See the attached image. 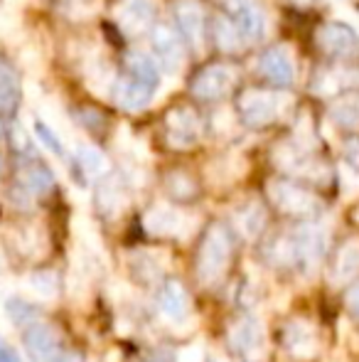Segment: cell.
<instances>
[{
  "label": "cell",
  "mask_w": 359,
  "mask_h": 362,
  "mask_svg": "<svg viewBox=\"0 0 359 362\" xmlns=\"http://www.w3.org/2000/svg\"><path fill=\"white\" fill-rule=\"evenodd\" d=\"M278 168L293 173V175L312 177V180H322L325 177V165L312 158V153L300 144H286L276 151Z\"/></svg>",
  "instance_id": "9"
},
{
  "label": "cell",
  "mask_w": 359,
  "mask_h": 362,
  "mask_svg": "<svg viewBox=\"0 0 359 362\" xmlns=\"http://www.w3.org/2000/svg\"><path fill=\"white\" fill-rule=\"evenodd\" d=\"M20 185H23L28 192H32V195H44V192L52 190L54 175L44 165H37V163H35V165H28L20 170Z\"/></svg>",
  "instance_id": "28"
},
{
  "label": "cell",
  "mask_w": 359,
  "mask_h": 362,
  "mask_svg": "<svg viewBox=\"0 0 359 362\" xmlns=\"http://www.w3.org/2000/svg\"><path fill=\"white\" fill-rule=\"evenodd\" d=\"M234 79L236 74L231 67H226V64H212V67L202 69L197 74V79L192 81V94L205 101H214L234 86Z\"/></svg>",
  "instance_id": "11"
},
{
  "label": "cell",
  "mask_w": 359,
  "mask_h": 362,
  "mask_svg": "<svg viewBox=\"0 0 359 362\" xmlns=\"http://www.w3.org/2000/svg\"><path fill=\"white\" fill-rule=\"evenodd\" d=\"M195 224H197L195 217H190L187 212L178 210V207H173V205H165V202H158V205L148 207L143 215V229L150 237H158V239L190 237Z\"/></svg>",
  "instance_id": "4"
},
{
  "label": "cell",
  "mask_w": 359,
  "mask_h": 362,
  "mask_svg": "<svg viewBox=\"0 0 359 362\" xmlns=\"http://www.w3.org/2000/svg\"><path fill=\"white\" fill-rule=\"evenodd\" d=\"M178 362H205V350H202V345H187L180 353Z\"/></svg>",
  "instance_id": "36"
},
{
  "label": "cell",
  "mask_w": 359,
  "mask_h": 362,
  "mask_svg": "<svg viewBox=\"0 0 359 362\" xmlns=\"http://www.w3.org/2000/svg\"><path fill=\"white\" fill-rule=\"evenodd\" d=\"M200 119L190 109H175L165 119V136L173 148H190L200 141Z\"/></svg>",
  "instance_id": "13"
},
{
  "label": "cell",
  "mask_w": 359,
  "mask_h": 362,
  "mask_svg": "<svg viewBox=\"0 0 359 362\" xmlns=\"http://www.w3.org/2000/svg\"><path fill=\"white\" fill-rule=\"evenodd\" d=\"M261 72H264L273 84L288 86L296 79V62H293V54L288 47H271L269 52H264L261 57Z\"/></svg>",
  "instance_id": "17"
},
{
  "label": "cell",
  "mask_w": 359,
  "mask_h": 362,
  "mask_svg": "<svg viewBox=\"0 0 359 362\" xmlns=\"http://www.w3.org/2000/svg\"><path fill=\"white\" fill-rule=\"evenodd\" d=\"M52 362H84V360H82V355H77V353H64V355H57Z\"/></svg>",
  "instance_id": "39"
},
{
  "label": "cell",
  "mask_w": 359,
  "mask_h": 362,
  "mask_svg": "<svg viewBox=\"0 0 359 362\" xmlns=\"http://www.w3.org/2000/svg\"><path fill=\"white\" fill-rule=\"evenodd\" d=\"M153 47L158 52V59L168 72H178L182 67V45L178 35L170 28H158L153 35Z\"/></svg>",
  "instance_id": "21"
},
{
  "label": "cell",
  "mask_w": 359,
  "mask_h": 362,
  "mask_svg": "<svg viewBox=\"0 0 359 362\" xmlns=\"http://www.w3.org/2000/svg\"><path fill=\"white\" fill-rule=\"evenodd\" d=\"M317 45L332 57H355L359 52L357 33L342 23H330L317 30Z\"/></svg>",
  "instance_id": "12"
},
{
  "label": "cell",
  "mask_w": 359,
  "mask_h": 362,
  "mask_svg": "<svg viewBox=\"0 0 359 362\" xmlns=\"http://www.w3.org/2000/svg\"><path fill=\"white\" fill-rule=\"evenodd\" d=\"M0 362H23V358H20V355L15 353L13 345L5 343L3 335H0Z\"/></svg>",
  "instance_id": "37"
},
{
  "label": "cell",
  "mask_w": 359,
  "mask_h": 362,
  "mask_svg": "<svg viewBox=\"0 0 359 362\" xmlns=\"http://www.w3.org/2000/svg\"><path fill=\"white\" fill-rule=\"evenodd\" d=\"M77 160H79V168H82L89 177H104L106 173H109V160H106V156L96 146H87V144L79 146Z\"/></svg>",
  "instance_id": "29"
},
{
  "label": "cell",
  "mask_w": 359,
  "mask_h": 362,
  "mask_svg": "<svg viewBox=\"0 0 359 362\" xmlns=\"http://www.w3.org/2000/svg\"><path fill=\"white\" fill-rule=\"evenodd\" d=\"M271 202L291 217H312L320 212V200L303 185L291 180H273L269 185Z\"/></svg>",
  "instance_id": "5"
},
{
  "label": "cell",
  "mask_w": 359,
  "mask_h": 362,
  "mask_svg": "<svg viewBox=\"0 0 359 362\" xmlns=\"http://www.w3.org/2000/svg\"><path fill=\"white\" fill-rule=\"evenodd\" d=\"M168 269V254L155 252V249H138L130 254V272L133 279L140 284H153Z\"/></svg>",
  "instance_id": "16"
},
{
  "label": "cell",
  "mask_w": 359,
  "mask_h": 362,
  "mask_svg": "<svg viewBox=\"0 0 359 362\" xmlns=\"http://www.w3.org/2000/svg\"><path fill=\"white\" fill-rule=\"evenodd\" d=\"M114 94H116V104L126 111L145 109V106L150 104V99H153L150 86L140 84V81H135V79H121L118 84H116Z\"/></svg>",
  "instance_id": "22"
},
{
  "label": "cell",
  "mask_w": 359,
  "mask_h": 362,
  "mask_svg": "<svg viewBox=\"0 0 359 362\" xmlns=\"http://www.w3.org/2000/svg\"><path fill=\"white\" fill-rule=\"evenodd\" d=\"M296 3H310V0H296Z\"/></svg>",
  "instance_id": "41"
},
{
  "label": "cell",
  "mask_w": 359,
  "mask_h": 362,
  "mask_svg": "<svg viewBox=\"0 0 359 362\" xmlns=\"http://www.w3.org/2000/svg\"><path fill=\"white\" fill-rule=\"evenodd\" d=\"M330 116L342 129H359V99H342L330 109Z\"/></svg>",
  "instance_id": "31"
},
{
  "label": "cell",
  "mask_w": 359,
  "mask_h": 362,
  "mask_svg": "<svg viewBox=\"0 0 359 362\" xmlns=\"http://www.w3.org/2000/svg\"><path fill=\"white\" fill-rule=\"evenodd\" d=\"M155 308L168 325H185V320H190L192 315L190 293L178 279L163 281V286L155 293Z\"/></svg>",
  "instance_id": "7"
},
{
  "label": "cell",
  "mask_w": 359,
  "mask_h": 362,
  "mask_svg": "<svg viewBox=\"0 0 359 362\" xmlns=\"http://www.w3.org/2000/svg\"><path fill=\"white\" fill-rule=\"evenodd\" d=\"M23 288L35 300H54L59 293V279L54 272H35L23 281Z\"/></svg>",
  "instance_id": "24"
},
{
  "label": "cell",
  "mask_w": 359,
  "mask_h": 362,
  "mask_svg": "<svg viewBox=\"0 0 359 362\" xmlns=\"http://www.w3.org/2000/svg\"><path fill=\"white\" fill-rule=\"evenodd\" d=\"M153 0H123L118 8V25L128 37H135L153 23Z\"/></svg>",
  "instance_id": "15"
},
{
  "label": "cell",
  "mask_w": 359,
  "mask_h": 362,
  "mask_svg": "<svg viewBox=\"0 0 359 362\" xmlns=\"http://www.w3.org/2000/svg\"><path fill=\"white\" fill-rule=\"evenodd\" d=\"M128 69H130V74H133V79L135 81H140V84H145V86H150L153 89L155 84H158V79H160V72H158V62H155L150 54H145V52H130L128 54Z\"/></svg>",
  "instance_id": "27"
},
{
  "label": "cell",
  "mask_w": 359,
  "mask_h": 362,
  "mask_svg": "<svg viewBox=\"0 0 359 362\" xmlns=\"http://www.w3.org/2000/svg\"><path fill=\"white\" fill-rule=\"evenodd\" d=\"M234 224L246 239H259L266 229V210L261 202L249 200L234 212Z\"/></svg>",
  "instance_id": "23"
},
{
  "label": "cell",
  "mask_w": 359,
  "mask_h": 362,
  "mask_svg": "<svg viewBox=\"0 0 359 362\" xmlns=\"http://www.w3.org/2000/svg\"><path fill=\"white\" fill-rule=\"evenodd\" d=\"M288 106V99H283L281 94H269V91H246L239 101L241 119L249 126H266L271 121H276L283 114V109Z\"/></svg>",
  "instance_id": "6"
},
{
  "label": "cell",
  "mask_w": 359,
  "mask_h": 362,
  "mask_svg": "<svg viewBox=\"0 0 359 362\" xmlns=\"http://www.w3.org/2000/svg\"><path fill=\"white\" fill-rule=\"evenodd\" d=\"M20 101V81L15 69L0 59V114H13Z\"/></svg>",
  "instance_id": "25"
},
{
  "label": "cell",
  "mask_w": 359,
  "mask_h": 362,
  "mask_svg": "<svg viewBox=\"0 0 359 362\" xmlns=\"http://www.w3.org/2000/svg\"><path fill=\"white\" fill-rule=\"evenodd\" d=\"M217 42H219L221 49H226V52H234V49L241 47V42H244V37L239 35V30L234 28V23L231 20H217Z\"/></svg>",
  "instance_id": "32"
},
{
  "label": "cell",
  "mask_w": 359,
  "mask_h": 362,
  "mask_svg": "<svg viewBox=\"0 0 359 362\" xmlns=\"http://www.w3.org/2000/svg\"><path fill=\"white\" fill-rule=\"evenodd\" d=\"M96 205H99L104 217H118L126 210V205H128L123 182L116 180V177H109V180L101 182L99 192H96Z\"/></svg>",
  "instance_id": "20"
},
{
  "label": "cell",
  "mask_w": 359,
  "mask_h": 362,
  "mask_svg": "<svg viewBox=\"0 0 359 362\" xmlns=\"http://www.w3.org/2000/svg\"><path fill=\"white\" fill-rule=\"evenodd\" d=\"M35 134H37V139L42 141L44 146L49 148V151L54 153V156H59L62 158L64 156V144H62V139H59L57 134H54L52 129H49L44 121H35Z\"/></svg>",
  "instance_id": "34"
},
{
  "label": "cell",
  "mask_w": 359,
  "mask_h": 362,
  "mask_svg": "<svg viewBox=\"0 0 359 362\" xmlns=\"http://www.w3.org/2000/svg\"><path fill=\"white\" fill-rule=\"evenodd\" d=\"M178 23L185 35V40L195 49L202 47V37H205V18H202V8L195 0H180L178 3Z\"/></svg>",
  "instance_id": "19"
},
{
  "label": "cell",
  "mask_w": 359,
  "mask_h": 362,
  "mask_svg": "<svg viewBox=\"0 0 359 362\" xmlns=\"http://www.w3.org/2000/svg\"><path fill=\"white\" fill-rule=\"evenodd\" d=\"M226 345L231 353H236L239 358H251L261 350L264 345V328L256 318L251 315H241L234 323L226 328Z\"/></svg>",
  "instance_id": "8"
},
{
  "label": "cell",
  "mask_w": 359,
  "mask_h": 362,
  "mask_svg": "<svg viewBox=\"0 0 359 362\" xmlns=\"http://www.w3.org/2000/svg\"><path fill=\"white\" fill-rule=\"evenodd\" d=\"M168 190L173 192V197H178V200H190V197H195L197 185L185 173H173V175L168 177Z\"/></svg>",
  "instance_id": "33"
},
{
  "label": "cell",
  "mask_w": 359,
  "mask_h": 362,
  "mask_svg": "<svg viewBox=\"0 0 359 362\" xmlns=\"http://www.w3.org/2000/svg\"><path fill=\"white\" fill-rule=\"evenodd\" d=\"M345 308H347V313H350V318L359 323V279H357V281H352V286L347 288Z\"/></svg>",
  "instance_id": "35"
},
{
  "label": "cell",
  "mask_w": 359,
  "mask_h": 362,
  "mask_svg": "<svg viewBox=\"0 0 359 362\" xmlns=\"http://www.w3.org/2000/svg\"><path fill=\"white\" fill-rule=\"evenodd\" d=\"M345 153H347V160H350L355 168H359V139L347 141V144H345Z\"/></svg>",
  "instance_id": "38"
},
{
  "label": "cell",
  "mask_w": 359,
  "mask_h": 362,
  "mask_svg": "<svg viewBox=\"0 0 359 362\" xmlns=\"http://www.w3.org/2000/svg\"><path fill=\"white\" fill-rule=\"evenodd\" d=\"M234 259V234L224 222H212L197 249V281L205 288H214L224 281Z\"/></svg>",
  "instance_id": "2"
},
{
  "label": "cell",
  "mask_w": 359,
  "mask_h": 362,
  "mask_svg": "<svg viewBox=\"0 0 359 362\" xmlns=\"http://www.w3.org/2000/svg\"><path fill=\"white\" fill-rule=\"evenodd\" d=\"M327 229L317 222H303L300 227L286 234H278L266 242L261 257L276 269L286 272H312L325 257Z\"/></svg>",
  "instance_id": "1"
},
{
  "label": "cell",
  "mask_w": 359,
  "mask_h": 362,
  "mask_svg": "<svg viewBox=\"0 0 359 362\" xmlns=\"http://www.w3.org/2000/svg\"><path fill=\"white\" fill-rule=\"evenodd\" d=\"M345 84H359V72H322L317 74L312 89L317 96H330Z\"/></svg>",
  "instance_id": "30"
},
{
  "label": "cell",
  "mask_w": 359,
  "mask_h": 362,
  "mask_svg": "<svg viewBox=\"0 0 359 362\" xmlns=\"http://www.w3.org/2000/svg\"><path fill=\"white\" fill-rule=\"evenodd\" d=\"M357 276H359V239H347L337 249L335 257H332L327 279H330L332 286H342V284L357 281Z\"/></svg>",
  "instance_id": "14"
},
{
  "label": "cell",
  "mask_w": 359,
  "mask_h": 362,
  "mask_svg": "<svg viewBox=\"0 0 359 362\" xmlns=\"http://www.w3.org/2000/svg\"><path fill=\"white\" fill-rule=\"evenodd\" d=\"M15 247L23 257L30 259H39L47 254V234L42 232L39 227H25L18 232L15 237Z\"/></svg>",
  "instance_id": "26"
},
{
  "label": "cell",
  "mask_w": 359,
  "mask_h": 362,
  "mask_svg": "<svg viewBox=\"0 0 359 362\" xmlns=\"http://www.w3.org/2000/svg\"><path fill=\"white\" fill-rule=\"evenodd\" d=\"M281 348L288 358L310 362L322 350V333L310 318H291L281 328Z\"/></svg>",
  "instance_id": "3"
},
{
  "label": "cell",
  "mask_w": 359,
  "mask_h": 362,
  "mask_svg": "<svg viewBox=\"0 0 359 362\" xmlns=\"http://www.w3.org/2000/svg\"><path fill=\"white\" fill-rule=\"evenodd\" d=\"M231 13V23L239 30V35L244 40H256L264 33L266 23H264V13L254 5V0H239V3L229 5Z\"/></svg>",
  "instance_id": "18"
},
{
  "label": "cell",
  "mask_w": 359,
  "mask_h": 362,
  "mask_svg": "<svg viewBox=\"0 0 359 362\" xmlns=\"http://www.w3.org/2000/svg\"><path fill=\"white\" fill-rule=\"evenodd\" d=\"M0 168H3V158H0Z\"/></svg>",
  "instance_id": "42"
},
{
  "label": "cell",
  "mask_w": 359,
  "mask_h": 362,
  "mask_svg": "<svg viewBox=\"0 0 359 362\" xmlns=\"http://www.w3.org/2000/svg\"><path fill=\"white\" fill-rule=\"evenodd\" d=\"M25 350L32 362H52L59 355V333L54 325L35 320L25 330Z\"/></svg>",
  "instance_id": "10"
},
{
  "label": "cell",
  "mask_w": 359,
  "mask_h": 362,
  "mask_svg": "<svg viewBox=\"0 0 359 362\" xmlns=\"http://www.w3.org/2000/svg\"><path fill=\"white\" fill-rule=\"evenodd\" d=\"M145 362H178V360H175L170 353H155V355H150Z\"/></svg>",
  "instance_id": "40"
}]
</instances>
